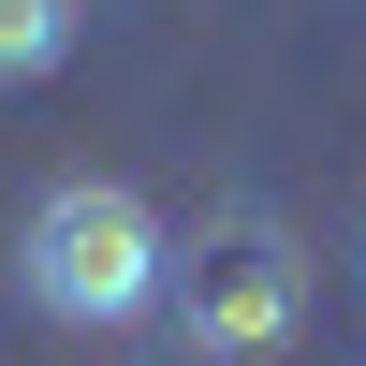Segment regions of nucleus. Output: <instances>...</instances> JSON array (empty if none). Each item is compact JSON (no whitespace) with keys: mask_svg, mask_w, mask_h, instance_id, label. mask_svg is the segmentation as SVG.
I'll return each mask as SVG.
<instances>
[{"mask_svg":"<svg viewBox=\"0 0 366 366\" xmlns=\"http://www.w3.org/2000/svg\"><path fill=\"white\" fill-rule=\"evenodd\" d=\"M162 264H176V234H162V205H147L132 176H59V191H29V220H15V293L44 322H74V337L147 322L162 308Z\"/></svg>","mask_w":366,"mask_h":366,"instance_id":"1","label":"nucleus"},{"mask_svg":"<svg viewBox=\"0 0 366 366\" xmlns=\"http://www.w3.org/2000/svg\"><path fill=\"white\" fill-rule=\"evenodd\" d=\"M162 322L191 366H279L308 337V249L279 205H205L162 264Z\"/></svg>","mask_w":366,"mask_h":366,"instance_id":"2","label":"nucleus"},{"mask_svg":"<svg viewBox=\"0 0 366 366\" xmlns=\"http://www.w3.org/2000/svg\"><path fill=\"white\" fill-rule=\"evenodd\" d=\"M88 44V0H0V88H44Z\"/></svg>","mask_w":366,"mask_h":366,"instance_id":"3","label":"nucleus"}]
</instances>
